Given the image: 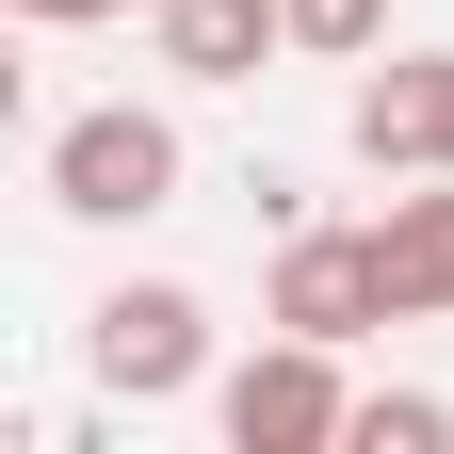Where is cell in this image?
I'll return each instance as SVG.
<instances>
[{"label": "cell", "mask_w": 454, "mask_h": 454, "mask_svg": "<svg viewBox=\"0 0 454 454\" xmlns=\"http://www.w3.org/2000/svg\"><path fill=\"white\" fill-rule=\"evenodd\" d=\"M162 195H179V130H162L146 98H98L49 130V211H82V227H146Z\"/></svg>", "instance_id": "cell-1"}, {"label": "cell", "mask_w": 454, "mask_h": 454, "mask_svg": "<svg viewBox=\"0 0 454 454\" xmlns=\"http://www.w3.org/2000/svg\"><path fill=\"white\" fill-rule=\"evenodd\" d=\"M357 438V389H340V340H293L276 325L244 373H227V454H325Z\"/></svg>", "instance_id": "cell-2"}, {"label": "cell", "mask_w": 454, "mask_h": 454, "mask_svg": "<svg viewBox=\"0 0 454 454\" xmlns=\"http://www.w3.org/2000/svg\"><path fill=\"white\" fill-rule=\"evenodd\" d=\"M389 309H406V293H389L373 227H276V325H293V340H357Z\"/></svg>", "instance_id": "cell-3"}, {"label": "cell", "mask_w": 454, "mask_h": 454, "mask_svg": "<svg viewBox=\"0 0 454 454\" xmlns=\"http://www.w3.org/2000/svg\"><path fill=\"white\" fill-rule=\"evenodd\" d=\"M82 357H98V389H114V406H162V389H195V373H211V309L146 276V293H114V309H98V340H82Z\"/></svg>", "instance_id": "cell-4"}, {"label": "cell", "mask_w": 454, "mask_h": 454, "mask_svg": "<svg viewBox=\"0 0 454 454\" xmlns=\"http://www.w3.org/2000/svg\"><path fill=\"white\" fill-rule=\"evenodd\" d=\"M357 162L373 179H454V49H389L357 82Z\"/></svg>", "instance_id": "cell-5"}, {"label": "cell", "mask_w": 454, "mask_h": 454, "mask_svg": "<svg viewBox=\"0 0 454 454\" xmlns=\"http://www.w3.org/2000/svg\"><path fill=\"white\" fill-rule=\"evenodd\" d=\"M179 82H260V49H293V0H146Z\"/></svg>", "instance_id": "cell-6"}, {"label": "cell", "mask_w": 454, "mask_h": 454, "mask_svg": "<svg viewBox=\"0 0 454 454\" xmlns=\"http://www.w3.org/2000/svg\"><path fill=\"white\" fill-rule=\"evenodd\" d=\"M373 260H389V293H406L422 325L454 309V179H422V195H389V227H373Z\"/></svg>", "instance_id": "cell-7"}, {"label": "cell", "mask_w": 454, "mask_h": 454, "mask_svg": "<svg viewBox=\"0 0 454 454\" xmlns=\"http://www.w3.org/2000/svg\"><path fill=\"white\" fill-rule=\"evenodd\" d=\"M438 438H454L438 389H357V454H438Z\"/></svg>", "instance_id": "cell-8"}, {"label": "cell", "mask_w": 454, "mask_h": 454, "mask_svg": "<svg viewBox=\"0 0 454 454\" xmlns=\"http://www.w3.org/2000/svg\"><path fill=\"white\" fill-rule=\"evenodd\" d=\"M389 0H293V49H373Z\"/></svg>", "instance_id": "cell-9"}, {"label": "cell", "mask_w": 454, "mask_h": 454, "mask_svg": "<svg viewBox=\"0 0 454 454\" xmlns=\"http://www.w3.org/2000/svg\"><path fill=\"white\" fill-rule=\"evenodd\" d=\"M17 17H49V33H66V17H114V0H17Z\"/></svg>", "instance_id": "cell-10"}]
</instances>
